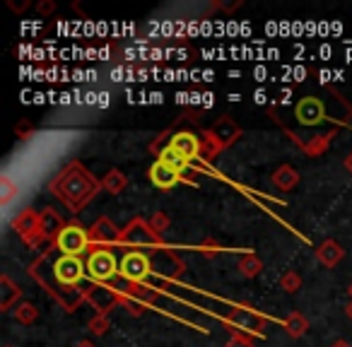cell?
I'll use <instances>...</instances> for the list:
<instances>
[{
    "mask_svg": "<svg viewBox=\"0 0 352 347\" xmlns=\"http://www.w3.org/2000/svg\"><path fill=\"white\" fill-rule=\"evenodd\" d=\"M109 328H111V318L104 316V313H97V316L89 321V331H92L94 335H104Z\"/></svg>",
    "mask_w": 352,
    "mask_h": 347,
    "instance_id": "obj_26",
    "label": "cell"
},
{
    "mask_svg": "<svg viewBox=\"0 0 352 347\" xmlns=\"http://www.w3.org/2000/svg\"><path fill=\"white\" fill-rule=\"evenodd\" d=\"M347 313H350V316H352V304H350V306H347Z\"/></svg>",
    "mask_w": 352,
    "mask_h": 347,
    "instance_id": "obj_40",
    "label": "cell"
},
{
    "mask_svg": "<svg viewBox=\"0 0 352 347\" xmlns=\"http://www.w3.org/2000/svg\"><path fill=\"white\" fill-rule=\"evenodd\" d=\"M309 331V321H307V316L304 313H299V311H294V313H289L287 318H285V333H287L289 337H302L304 333Z\"/></svg>",
    "mask_w": 352,
    "mask_h": 347,
    "instance_id": "obj_20",
    "label": "cell"
},
{
    "mask_svg": "<svg viewBox=\"0 0 352 347\" xmlns=\"http://www.w3.org/2000/svg\"><path fill=\"white\" fill-rule=\"evenodd\" d=\"M12 230L25 239L27 246H36V244H41V241H46L39 232V215H36L34 210L20 212V215L12 220Z\"/></svg>",
    "mask_w": 352,
    "mask_h": 347,
    "instance_id": "obj_8",
    "label": "cell"
},
{
    "mask_svg": "<svg viewBox=\"0 0 352 347\" xmlns=\"http://www.w3.org/2000/svg\"><path fill=\"white\" fill-rule=\"evenodd\" d=\"M201 251L208 256V258H210V256H217V254H220V244H217L215 239H210V236H208V239L201 244Z\"/></svg>",
    "mask_w": 352,
    "mask_h": 347,
    "instance_id": "obj_29",
    "label": "cell"
},
{
    "mask_svg": "<svg viewBox=\"0 0 352 347\" xmlns=\"http://www.w3.org/2000/svg\"><path fill=\"white\" fill-rule=\"evenodd\" d=\"M227 321H230L234 328H239V331L256 333V335H261V333H263L265 318L261 316V313L251 311V309H234V311L227 316Z\"/></svg>",
    "mask_w": 352,
    "mask_h": 347,
    "instance_id": "obj_12",
    "label": "cell"
},
{
    "mask_svg": "<svg viewBox=\"0 0 352 347\" xmlns=\"http://www.w3.org/2000/svg\"><path fill=\"white\" fill-rule=\"evenodd\" d=\"M265 99H268V94H265V89H258V92L254 94V102H256V104H265Z\"/></svg>",
    "mask_w": 352,
    "mask_h": 347,
    "instance_id": "obj_31",
    "label": "cell"
},
{
    "mask_svg": "<svg viewBox=\"0 0 352 347\" xmlns=\"http://www.w3.org/2000/svg\"><path fill=\"white\" fill-rule=\"evenodd\" d=\"M212 135H215L217 140L222 142V147H230L232 142L239 140L241 128H239V123H236L232 116H222V118H217V121L212 123Z\"/></svg>",
    "mask_w": 352,
    "mask_h": 347,
    "instance_id": "obj_14",
    "label": "cell"
},
{
    "mask_svg": "<svg viewBox=\"0 0 352 347\" xmlns=\"http://www.w3.org/2000/svg\"><path fill=\"white\" fill-rule=\"evenodd\" d=\"M256 80H265V68H256Z\"/></svg>",
    "mask_w": 352,
    "mask_h": 347,
    "instance_id": "obj_36",
    "label": "cell"
},
{
    "mask_svg": "<svg viewBox=\"0 0 352 347\" xmlns=\"http://www.w3.org/2000/svg\"><path fill=\"white\" fill-rule=\"evenodd\" d=\"M63 230H65L63 217H60L54 208H46L44 212H39V232H41V236H44L46 241H49V239L56 241Z\"/></svg>",
    "mask_w": 352,
    "mask_h": 347,
    "instance_id": "obj_15",
    "label": "cell"
},
{
    "mask_svg": "<svg viewBox=\"0 0 352 347\" xmlns=\"http://www.w3.org/2000/svg\"><path fill=\"white\" fill-rule=\"evenodd\" d=\"M316 258H318V263L326 265V268H336V265L345 258V251H342V246L338 244V241L326 239V241H321V244H318Z\"/></svg>",
    "mask_w": 352,
    "mask_h": 347,
    "instance_id": "obj_16",
    "label": "cell"
},
{
    "mask_svg": "<svg viewBox=\"0 0 352 347\" xmlns=\"http://www.w3.org/2000/svg\"><path fill=\"white\" fill-rule=\"evenodd\" d=\"M210 104H215V97L212 94H203V107H210Z\"/></svg>",
    "mask_w": 352,
    "mask_h": 347,
    "instance_id": "obj_34",
    "label": "cell"
},
{
    "mask_svg": "<svg viewBox=\"0 0 352 347\" xmlns=\"http://www.w3.org/2000/svg\"><path fill=\"white\" fill-rule=\"evenodd\" d=\"M87 275L92 282H109L116 275H121V263H116V256L109 249H94L87 256Z\"/></svg>",
    "mask_w": 352,
    "mask_h": 347,
    "instance_id": "obj_2",
    "label": "cell"
},
{
    "mask_svg": "<svg viewBox=\"0 0 352 347\" xmlns=\"http://www.w3.org/2000/svg\"><path fill=\"white\" fill-rule=\"evenodd\" d=\"M20 299H22L20 284H15L10 278H8V275H3V278H0V309H3V311H8V309L17 306V304H20Z\"/></svg>",
    "mask_w": 352,
    "mask_h": 347,
    "instance_id": "obj_17",
    "label": "cell"
},
{
    "mask_svg": "<svg viewBox=\"0 0 352 347\" xmlns=\"http://www.w3.org/2000/svg\"><path fill=\"white\" fill-rule=\"evenodd\" d=\"M87 275V263H85L80 256H65L60 254L58 258L54 260V278L58 284L63 287H75L80 284Z\"/></svg>",
    "mask_w": 352,
    "mask_h": 347,
    "instance_id": "obj_4",
    "label": "cell"
},
{
    "mask_svg": "<svg viewBox=\"0 0 352 347\" xmlns=\"http://www.w3.org/2000/svg\"><path fill=\"white\" fill-rule=\"evenodd\" d=\"M280 287L289 294L297 292V289L302 287V275H299L297 270H285V273L280 275Z\"/></svg>",
    "mask_w": 352,
    "mask_h": 347,
    "instance_id": "obj_25",
    "label": "cell"
},
{
    "mask_svg": "<svg viewBox=\"0 0 352 347\" xmlns=\"http://www.w3.org/2000/svg\"><path fill=\"white\" fill-rule=\"evenodd\" d=\"M12 313H15V321L22 323V326H32V323H36V318H39V309L30 302H20L12 309Z\"/></svg>",
    "mask_w": 352,
    "mask_h": 347,
    "instance_id": "obj_22",
    "label": "cell"
},
{
    "mask_svg": "<svg viewBox=\"0 0 352 347\" xmlns=\"http://www.w3.org/2000/svg\"><path fill=\"white\" fill-rule=\"evenodd\" d=\"M107 104H109L107 94H99V107H107Z\"/></svg>",
    "mask_w": 352,
    "mask_h": 347,
    "instance_id": "obj_38",
    "label": "cell"
},
{
    "mask_svg": "<svg viewBox=\"0 0 352 347\" xmlns=\"http://www.w3.org/2000/svg\"><path fill=\"white\" fill-rule=\"evenodd\" d=\"M342 164H345V169H347V171H350V174H352V152H350V155L345 157V161H342Z\"/></svg>",
    "mask_w": 352,
    "mask_h": 347,
    "instance_id": "obj_35",
    "label": "cell"
},
{
    "mask_svg": "<svg viewBox=\"0 0 352 347\" xmlns=\"http://www.w3.org/2000/svg\"><path fill=\"white\" fill-rule=\"evenodd\" d=\"M292 75H294V80H304L307 70H304V68H294V70H292Z\"/></svg>",
    "mask_w": 352,
    "mask_h": 347,
    "instance_id": "obj_33",
    "label": "cell"
},
{
    "mask_svg": "<svg viewBox=\"0 0 352 347\" xmlns=\"http://www.w3.org/2000/svg\"><path fill=\"white\" fill-rule=\"evenodd\" d=\"M75 347H94V345H92V342H89V340H80Z\"/></svg>",
    "mask_w": 352,
    "mask_h": 347,
    "instance_id": "obj_39",
    "label": "cell"
},
{
    "mask_svg": "<svg viewBox=\"0 0 352 347\" xmlns=\"http://www.w3.org/2000/svg\"><path fill=\"white\" fill-rule=\"evenodd\" d=\"M294 116L302 126H318L326 121V104L318 97H304L294 107Z\"/></svg>",
    "mask_w": 352,
    "mask_h": 347,
    "instance_id": "obj_11",
    "label": "cell"
},
{
    "mask_svg": "<svg viewBox=\"0 0 352 347\" xmlns=\"http://www.w3.org/2000/svg\"><path fill=\"white\" fill-rule=\"evenodd\" d=\"M169 215L166 212H155V215L150 217V227L157 232V234H162V232H166L169 230Z\"/></svg>",
    "mask_w": 352,
    "mask_h": 347,
    "instance_id": "obj_27",
    "label": "cell"
},
{
    "mask_svg": "<svg viewBox=\"0 0 352 347\" xmlns=\"http://www.w3.org/2000/svg\"><path fill=\"white\" fill-rule=\"evenodd\" d=\"M82 294H85V302H87L97 313H104V316H109L111 309L126 306L128 304L126 297H121L116 289L107 287V284H102V282H94V284H89V287H85Z\"/></svg>",
    "mask_w": 352,
    "mask_h": 347,
    "instance_id": "obj_3",
    "label": "cell"
},
{
    "mask_svg": "<svg viewBox=\"0 0 352 347\" xmlns=\"http://www.w3.org/2000/svg\"><path fill=\"white\" fill-rule=\"evenodd\" d=\"M236 268L241 270V275H244V278H256V275L263 270V263H261V258L256 254H246V256H241V258H239Z\"/></svg>",
    "mask_w": 352,
    "mask_h": 347,
    "instance_id": "obj_23",
    "label": "cell"
},
{
    "mask_svg": "<svg viewBox=\"0 0 352 347\" xmlns=\"http://www.w3.org/2000/svg\"><path fill=\"white\" fill-rule=\"evenodd\" d=\"M150 270H152L150 258H147L142 251H128L121 258V278L133 284L142 282V280L150 275Z\"/></svg>",
    "mask_w": 352,
    "mask_h": 347,
    "instance_id": "obj_7",
    "label": "cell"
},
{
    "mask_svg": "<svg viewBox=\"0 0 352 347\" xmlns=\"http://www.w3.org/2000/svg\"><path fill=\"white\" fill-rule=\"evenodd\" d=\"M150 181L155 183L157 188H162V191H169V188H174L176 183H182L184 177L179 174V171L171 169V166H166L164 161L157 159L155 164L150 166Z\"/></svg>",
    "mask_w": 352,
    "mask_h": 347,
    "instance_id": "obj_13",
    "label": "cell"
},
{
    "mask_svg": "<svg viewBox=\"0 0 352 347\" xmlns=\"http://www.w3.org/2000/svg\"><path fill=\"white\" fill-rule=\"evenodd\" d=\"M160 241V234L150 227L147 220H133L128 222V227L121 230V244L126 246H135V249H142V246H155Z\"/></svg>",
    "mask_w": 352,
    "mask_h": 347,
    "instance_id": "obj_6",
    "label": "cell"
},
{
    "mask_svg": "<svg viewBox=\"0 0 352 347\" xmlns=\"http://www.w3.org/2000/svg\"><path fill=\"white\" fill-rule=\"evenodd\" d=\"M169 147L176 152V155H182L186 161L196 159V157L203 155V137L196 135L191 131H182V133H174L169 140Z\"/></svg>",
    "mask_w": 352,
    "mask_h": 347,
    "instance_id": "obj_9",
    "label": "cell"
},
{
    "mask_svg": "<svg viewBox=\"0 0 352 347\" xmlns=\"http://www.w3.org/2000/svg\"><path fill=\"white\" fill-rule=\"evenodd\" d=\"M225 347H256L254 340H251L249 335H244V333H234V335L227 340Z\"/></svg>",
    "mask_w": 352,
    "mask_h": 347,
    "instance_id": "obj_28",
    "label": "cell"
},
{
    "mask_svg": "<svg viewBox=\"0 0 352 347\" xmlns=\"http://www.w3.org/2000/svg\"><path fill=\"white\" fill-rule=\"evenodd\" d=\"M92 246V239H89V230L80 225H65V230L58 234L56 239V249L65 256H80Z\"/></svg>",
    "mask_w": 352,
    "mask_h": 347,
    "instance_id": "obj_5",
    "label": "cell"
},
{
    "mask_svg": "<svg viewBox=\"0 0 352 347\" xmlns=\"http://www.w3.org/2000/svg\"><path fill=\"white\" fill-rule=\"evenodd\" d=\"M56 10V3H51V0H44V3H36V12L39 15H51V12Z\"/></svg>",
    "mask_w": 352,
    "mask_h": 347,
    "instance_id": "obj_30",
    "label": "cell"
},
{
    "mask_svg": "<svg viewBox=\"0 0 352 347\" xmlns=\"http://www.w3.org/2000/svg\"><path fill=\"white\" fill-rule=\"evenodd\" d=\"M126 186H128V177L126 174H123L121 169H111L107 174V177H104V181H102V188L107 193H113V196H116V193H123L126 191Z\"/></svg>",
    "mask_w": 352,
    "mask_h": 347,
    "instance_id": "obj_19",
    "label": "cell"
},
{
    "mask_svg": "<svg viewBox=\"0 0 352 347\" xmlns=\"http://www.w3.org/2000/svg\"><path fill=\"white\" fill-rule=\"evenodd\" d=\"M347 292H350V297H352V284H350V287H347Z\"/></svg>",
    "mask_w": 352,
    "mask_h": 347,
    "instance_id": "obj_41",
    "label": "cell"
},
{
    "mask_svg": "<svg viewBox=\"0 0 352 347\" xmlns=\"http://www.w3.org/2000/svg\"><path fill=\"white\" fill-rule=\"evenodd\" d=\"M331 347H350V342H347V340H336Z\"/></svg>",
    "mask_w": 352,
    "mask_h": 347,
    "instance_id": "obj_37",
    "label": "cell"
},
{
    "mask_svg": "<svg viewBox=\"0 0 352 347\" xmlns=\"http://www.w3.org/2000/svg\"><path fill=\"white\" fill-rule=\"evenodd\" d=\"M49 188L56 198L63 201V205L68 208L70 212H78L97 196L102 183H99L80 161H70L63 171H58V174L51 179Z\"/></svg>",
    "mask_w": 352,
    "mask_h": 347,
    "instance_id": "obj_1",
    "label": "cell"
},
{
    "mask_svg": "<svg viewBox=\"0 0 352 347\" xmlns=\"http://www.w3.org/2000/svg\"><path fill=\"white\" fill-rule=\"evenodd\" d=\"M160 161H164L166 166H171V169H174V171H179L182 177H184V174H186L188 164H191V161H186L182 155H176V152L171 150L169 145H166L164 150H160Z\"/></svg>",
    "mask_w": 352,
    "mask_h": 347,
    "instance_id": "obj_21",
    "label": "cell"
},
{
    "mask_svg": "<svg viewBox=\"0 0 352 347\" xmlns=\"http://www.w3.org/2000/svg\"><path fill=\"white\" fill-rule=\"evenodd\" d=\"M89 239H92V249H109V246L121 241V230L109 217H99L89 227Z\"/></svg>",
    "mask_w": 352,
    "mask_h": 347,
    "instance_id": "obj_10",
    "label": "cell"
},
{
    "mask_svg": "<svg viewBox=\"0 0 352 347\" xmlns=\"http://www.w3.org/2000/svg\"><path fill=\"white\" fill-rule=\"evenodd\" d=\"M17 133H22V137H30L32 128H30V126H27V123H22V126H17Z\"/></svg>",
    "mask_w": 352,
    "mask_h": 347,
    "instance_id": "obj_32",
    "label": "cell"
},
{
    "mask_svg": "<svg viewBox=\"0 0 352 347\" xmlns=\"http://www.w3.org/2000/svg\"><path fill=\"white\" fill-rule=\"evenodd\" d=\"M222 150H225V147H222V142L212 135V131H208L206 135H203V157H206V159H215Z\"/></svg>",
    "mask_w": 352,
    "mask_h": 347,
    "instance_id": "obj_24",
    "label": "cell"
},
{
    "mask_svg": "<svg viewBox=\"0 0 352 347\" xmlns=\"http://www.w3.org/2000/svg\"><path fill=\"white\" fill-rule=\"evenodd\" d=\"M273 183L280 188V191H292L299 183V171L289 164H283L273 171Z\"/></svg>",
    "mask_w": 352,
    "mask_h": 347,
    "instance_id": "obj_18",
    "label": "cell"
},
{
    "mask_svg": "<svg viewBox=\"0 0 352 347\" xmlns=\"http://www.w3.org/2000/svg\"><path fill=\"white\" fill-rule=\"evenodd\" d=\"M6 347H12V345H6Z\"/></svg>",
    "mask_w": 352,
    "mask_h": 347,
    "instance_id": "obj_42",
    "label": "cell"
}]
</instances>
